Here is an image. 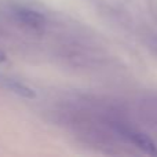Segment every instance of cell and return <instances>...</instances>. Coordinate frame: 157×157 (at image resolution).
Masks as SVG:
<instances>
[{
    "mask_svg": "<svg viewBox=\"0 0 157 157\" xmlns=\"http://www.w3.org/2000/svg\"><path fill=\"white\" fill-rule=\"evenodd\" d=\"M127 134H128V138L131 139V142L135 146H138L144 153H146L149 156H157V147L155 142L149 136H146L145 134H141V132H134V131H127Z\"/></svg>",
    "mask_w": 157,
    "mask_h": 157,
    "instance_id": "obj_3",
    "label": "cell"
},
{
    "mask_svg": "<svg viewBox=\"0 0 157 157\" xmlns=\"http://www.w3.org/2000/svg\"><path fill=\"white\" fill-rule=\"evenodd\" d=\"M0 84L4 88L10 90L11 92L19 95L22 98H28V99H33L36 98V92L33 91L30 87H28L26 84L21 83L18 80H13V78H7V77H0Z\"/></svg>",
    "mask_w": 157,
    "mask_h": 157,
    "instance_id": "obj_2",
    "label": "cell"
},
{
    "mask_svg": "<svg viewBox=\"0 0 157 157\" xmlns=\"http://www.w3.org/2000/svg\"><path fill=\"white\" fill-rule=\"evenodd\" d=\"M17 18L21 24L26 25L32 29H40L46 25V18L43 14L33 10H28V8H21L17 11Z\"/></svg>",
    "mask_w": 157,
    "mask_h": 157,
    "instance_id": "obj_1",
    "label": "cell"
},
{
    "mask_svg": "<svg viewBox=\"0 0 157 157\" xmlns=\"http://www.w3.org/2000/svg\"><path fill=\"white\" fill-rule=\"evenodd\" d=\"M6 59H7V55H6L3 51H0V62H4Z\"/></svg>",
    "mask_w": 157,
    "mask_h": 157,
    "instance_id": "obj_4",
    "label": "cell"
}]
</instances>
